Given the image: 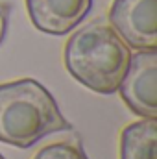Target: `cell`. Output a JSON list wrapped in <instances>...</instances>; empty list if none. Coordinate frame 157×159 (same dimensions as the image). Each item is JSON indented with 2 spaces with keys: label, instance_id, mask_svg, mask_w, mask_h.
<instances>
[{
  "label": "cell",
  "instance_id": "1",
  "mask_svg": "<svg viewBox=\"0 0 157 159\" xmlns=\"http://www.w3.org/2000/svg\"><path fill=\"white\" fill-rule=\"evenodd\" d=\"M65 69L72 78L98 94H115L128 72L131 50L104 22H89L65 43Z\"/></svg>",
  "mask_w": 157,
  "mask_h": 159
},
{
  "label": "cell",
  "instance_id": "2",
  "mask_svg": "<svg viewBox=\"0 0 157 159\" xmlns=\"http://www.w3.org/2000/svg\"><path fill=\"white\" fill-rule=\"evenodd\" d=\"M72 124L63 117L50 91L34 78L0 83V143L30 148L43 137L69 131Z\"/></svg>",
  "mask_w": 157,
  "mask_h": 159
},
{
  "label": "cell",
  "instance_id": "3",
  "mask_svg": "<svg viewBox=\"0 0 157 159\" xmlns=\"http://www.w3.org/2000/svg\"><path fill=\"white\" fill-rule=\"evenodd\" d=\"M111 28L135 50H157V0H113Z\"/></svg>",
  "mask_w": 157,
  "mask_h": 159
},
{
  "label": "cell",
  "instance_id": "4",
  "mask_svg": "<svg viewBox=\"0 0 157 159\" xmlns=\"http://www.w3.org/2000/svg\"><path fill=\"white\" fill-rule=\"evenodd\" d=\"M118 91L124 104L135 115L141 119H157V50L131 54Z\"/></svg>",
  "mask_w": 157,
  "mask_h": 159
},
{
  "label": "cell",
  "instance_id": "5",
  "mask_svg": "<svg viewBox=\"0 0 157 159\" xmlns=\"http://www.w3.org/2000/svg\"><path fill=\"white\" fill-rule=\"evenodd\" d=\"M92 0H26L32 24L48 35H67L89 15Z\"/></svg>",
  "mask_w": 157,
  "mask_h": 159
},
{
  "label": "cell",
  "instance_id": "6",
  "mask_svg": "<svg viewBox=\"0 0 157 159\" xmlns=\"http://www.w3.org/2000/svg\"><path fill=\"white\" fill-rule=\"evenodd\" d=\"M157 119H141L120 133V159H155Z\"/></svg>",
  "mask_w": 157,
  "mask_h": 159
},
{
  "label": "cell",
  "instance_id": "7",
  "mask_svg": "<svg viewBox=\"0 0 157 159\" xmlns=\"http://www.w3.org/2000/svg\"><path fill=\"white\" fill-rule=\"evenodd\" d=\"M34 159H89V157H87V154L83 152V148L79 144L69 143V141H59V143H52V144H46L44 148H41L34 156Z\"/></svg>",
  "mask_w": 157,
  "mask_h": 159
},
{
  "label": "cell",
  "instance_id": "8",
  "mask_svg": "<svg viewBox=\"0 0 157 159\" xmlns=\"http://www.w3.org/2000/svg\"><path fill=\"white\" fill-rule=\"evenodd\" d=\"M7 19H9V7L7 4L0 2V43L6 39L7 34Z\"/></svg>",
  "mask_w": 157,
  "mask_h": 159
},
{
  "label": "cell",
  "instance_id": "9",
  "mask_svg": "<svg viewBox=\"0 0 157 159\" xmlns=\"http://www.w3.org/2000/svg\"><path fill=\"white\" fill-rule=\"evenodd\" d=\"M0 159H6V157H4V156H2V154H0Z\"/></svg>",
  "mask_w": 157,
  "mask_h": 159
}]
</instances>
